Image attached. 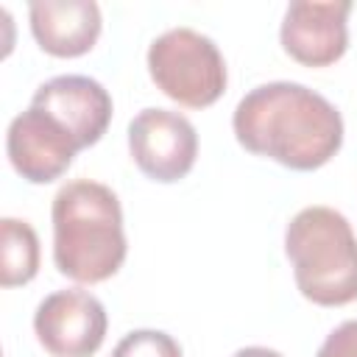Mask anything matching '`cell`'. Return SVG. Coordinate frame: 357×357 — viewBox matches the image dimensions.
Returning a JSON list of instances; mask_svg holds the SVG:
<instances>
[{"label": "cell", "mask_w": 357, "mask_h": 357, "mask_svg": "<svg viewBox=\"0 0 357 357\" xmlns=\"http://www.w3.org/2000/svg\"><path fill=\"white\" fill-rule=\"evenodd\" d=\"M106 329V307L81 287L45 296L33 312L36 340L53 357H92L103 346Z\"/></svg>", "instance_id": "obj_6"}, {"label": "cell", "mask_w": 357, "mask_h": 357, "mask_svg": "<svg viewBox=\"0 0 357 357\" xmlns=\"http://www.w3.org/2000/svg\"><path fill=\"white\" fill-rule=\"evenodd\" d=\"M112 357H184L173 335L162 329H134L120 337Z\"/></svg>", "instance_id": "obj_12"}, {"label": "cell", "mask_w": 357, "mask_h": 357, "mask_svg": "<svg viewBox=\"0 0 357 357\" xmlns=\"http://www.w3.org/2000/svg\"><path fill=\"white\" fill-rule=\"evenodd\" d=\"M31 106L47 112L59 126H64L81 151L106 134L114 112L109 89L89 75H56L39 84Z\"/></svg>", "instance_id": "obj_9"}, {"label": "cell", "mask_w": 357, "mask_h": 357, "mask_svg": "<svg viewBox=\"0 0 357 357\" xmlns=\"http://www.w3.org/2000/svg\"><path fill=\"white\" fill-rule=\"evenodd\" d=\"M237 142L290 170H318L343 145V117L321 92L296 81L248 89L231 114Z\"/></svg>", "instance_id": "obj_1"}, {"label": "cell", "mask_w": 357, "mask_h": 357, "mask_svg": "<svg viewBox=\"0 0 357 357\" xmlns=\"http://www.w3.org/2000/svg\"><path fill=\"white\" fill-rule=\"evenodd\" d=\"M231 357H282V354L268 346H245V349H237Z\"/></svg>", "instance_id": "obj_14"}, {"label": "cell", "mask_w": 357, "mask_h": 357, "mask_svg": "<svg viewBox=\"0 0 357 357\" xmlns=\"http://www.w3.org/2000/svg\"><path fill=\"white\" fill-rule=\"evenodd\" d=\"M53 262L61 276L98 284L112 279L128 254L123 206L112 187L89 178L67 181L50 206Z\"/></svg>", "instance_id": "obj_2"}, {"label": "cell", "mask_w": 357, "mask_h": 357, "mask_svg": "<svg viewBox=\"0 0 357 357\" xmlns=\"http://www.w3.org/2000/svg\"><path fill=\"white\" fill-rule=\"evenodd\" d=\"M128 151L142 176L159 184H173L192 170L198 134L184 114L151 106L128 123Z\"/></svg>", "instance_id": "obj_5"}, {"label": "cell", "mask_w": 357, "mask_h": 357, "mask_svg": "<svg viewBox=\"0 0 357 357\" xmlns=\"http://www.w3.org/2000/svg\"><path fill=\"white\" fill-rule=\"evenodd\" d=\"M39 273V237L28 220H0V284L20 287Z\"/></svg>", "instance_id": "obj_11"}, {"label": "cell", "mask_w": 357, "mask_h": 357, "mask_svg": "<svg viewBox=\"0 0 357 357\" xmlns=\"http://www.w3.org/2000/svg\"><path fill=\"white\" fill-rule=\"evenodd\" d=\"M28 22L36 45L56 59H75L95 47L103 17L95 0H33Z\"/></svg>", "instance_id": "obj_10"}, {"label": "cell", "mask_w": 357, "mask_h": 357, "mask_svg": "<svg viewBox=\"0 0 357 357\" xmlns=\"http://www.w3.org/2000/svg\"><path fill=\"white\" fill-rule=\"evenodd\" d=\"M349 0H296L284 8L279 28L282 50L304 67H329L349 50Z\"/></svg>", "instance_id": "obj_7"}, {"label": "cell", "mask_w": 357, "mask_h": 357, "mask_svg": "<svg viewBox=\"0 0 357 357\" xmlns=\"http://www.w3.org/2000/svg\"><path fill=\"white\" fill-rule=\"evenodd\" d=\"M284 254L298 293L318 307L357 301V234L343 212L304 206L284 229Z\"/></svg>", "instance_id": "obj_3"}, {"label": "cell", "mask_w": 357, "mask_h": 357, "mask_svg": "<svg viewBox=\"0 0 357 357\" xmlns=\"http://www.w3.org/2000/svg\"><path fill=\"white\" fill-rule=\"evenodd\" d=\"M148 73L162 95L187 109H206L226 92V61L218 45L195 28H170L148 47Z\"/></svg>", "instance_id": "obj_4"}, {"label": "cell", "mask_w": 357, "mask_h": 357, "mask_svg": "<svg viewBox=\"0 0 357 357\" xmlns=\"http://www.w3.org/2000/svg\"><path fill=\"white\" fill-rule=\"evenodd\" d=\"M78 142L47 112L28 106L8 123L6 153L11 167L31 184H50L67 173L78 153Z\"/></svg>", "instance_id": "obj_8"}, {"label": "cell", "mask_w": 357, "mask_h": 357, "mask_svg": "<svg viewBox=\"0 0 357 357\" xmlns=\"http://www.w3.org/2000/svg\"><path fill=\"white\" fill-rule=\"evenodd\" d=\"M315 357H357V318L335 326Z\"/></svg>", "instance_id": "obj_13"}]
</instances>
